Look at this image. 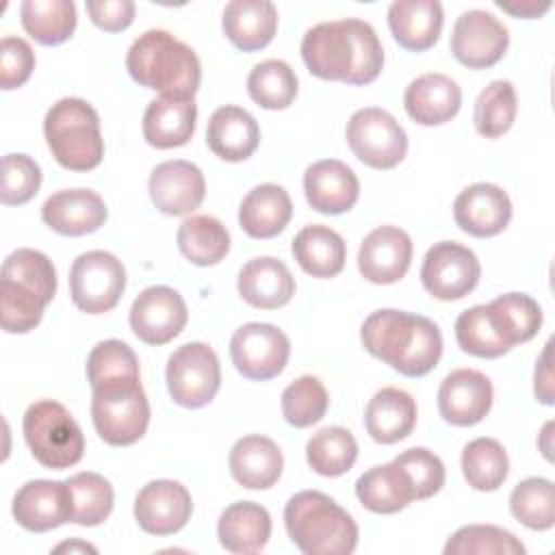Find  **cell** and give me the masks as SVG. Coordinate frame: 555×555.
I'll return each instance as SVG.
<instances>
[{"instance_id": "7dc6e473", "label": "cell", "mask_w": 555, "mask_h": 555, "mask_svg": "<svg viewBox=\"0 0 555 555\" xmlns=\"http://www.w3.org/2000/svg\"><path fill=\"white\" fill-rule=\"evenodd\" d=\"M330 405L323 382L314 375H301L282 392V414L293 427H310L319 423Z\"/></svg>"}, {"instance_id": "d6a6232c", "label": "cell", "mask_w": 555, "mask_h": 555, "mask_svg": "<svg viewBox=\"0 0 555 555\" xmlns=\"http://www.w3.org/2000/svg\"><path fill=\"white\" fill-rule=\"evenodd\" d=\"M293 256L308 275L334 278L345 269L347 247L336 230L312 223L295 234Z\"/></svg>"}, {"instance_id": "e0dca14e", "label": "cell", "mask_w": 555, "mask_h": 555, "mask_svg": "<svg viewBox=\"0 0 555 555\" xmlns=\"http://www.w3.org/2000/svg\"><path fill=\"white\" fill-rule=\"evenodd\" d=\"M492 384L475 369L451 371L438 388L440 416L455 427H470L486 418L492 408Z\"/></svg>"}, {"instance_id": "ac0fdd59", "label": "cell", "mask_w": 555, "mask_h": 555, "mask_svg": "<svg viewBox=\"0 0 555 555\" xmlns=\"http://www.w3.org/2000/svg\"><path fill=\"white\" fill-rule=\"evenodd\" d=\"M453 219L462 232L486 238L503 232L512 219L509 195L492 182H475L453 202Z\"/></svg>"}, {"instance_id": "f1b7e54d", "label": "cell", "mask_w": 555, "mask_h": 555, "mask_svg": "<svg viewBox=\"0 0 555 555\" xmlns=\"http://www.w3.org/2000/svg\"><path fill=\"white\" fill-rule=\"evenodd\" d=\"M221 24L234 48L254 52L275 37L278 9L269 0H232L223 9Z\"/></svg>"}, {"instance_id": "52a82bcc", "label": "cell", "mask_w": 555, "mask_h": 555, "mask_svg": "<svg viewBox=\"0 0 555 555\" xmlns=\"http://www.w3.org/2000/svg\"><path fill=\"white\" fill-rule=\"evenodd\" d=\"M91 390V418L100 438L111 447L134 444L150 423V403L141 379L113 382Z\"/></svg>"}, {"instance_id": "d590c367", "label": "cell", "mask_w": 555, "mask_h": 555, "mask_svg": "<svg viewBox=\"0 0 555 555\" xmlns=\"http://www.w3.org/2000/svg\"><path fill=\"white\" fill-rule=\"evenodd\" d=\"M486 308L494 330L509 347L531 340L542 327V308L525 293L499 295Z\"/></svg>"}, {"instance_id": "7c38bea8", "label": "cell", "mask_w": 555, "mask_h": 555, "mask_svg": "<svg viewBox=\"0 0 555 555\" xmlns=\"http://www.w3.org/2000/svg\"><path fill=\"white\" fill-rule=\"evenodd\" d=\"M481 264L475 251L455 241H440L431 245L421 267V282L425 291L442 301L468 295L477 286Z\"/></svg>"}, {"instance_id": "b9f144b4", "label": "cell", "mask_w": 555, "mask_h": 555, "mask_svg": "<svg viewBox=\"0 0 555 555\" xmlns=\"http://www.w3.org/2000/svg\"><path fill=\"white\" fill-rule=\"evenodd\" d=\"M516 89L509 80H492L475 100V130L486 139L505 134L516 119Z\"/></svg>"}, {"instance_id": "c3c4849f", "label": "cell", "mask_w": 555, "mask_h": 555, "mask_svg": "<svg viewBox=\"0 0 555 555\" xmlns=\"http://www.w3.org/2000/svg\"><path fill=\"white\" fill-rule=\"evenodd\" d=\"M455 340L462 351L488 360L501 358L512 349L494 330L486 306H473L455 319Z\"/></svg>"}, {"instance_id": "f6af8a7d", "label": "cell", "mask_w": 555, "mask_h": 555, "mask_svg": "<svg viewBox=\"0 0 555 555\" xmlns=\"http://www.w3.org/2000/svg\"><path fill=\"white\" fill-rule=\"evenodd\" d=\"M48 301L33 288L0 280V323L7 334H26L35 330L43 317Z\"/></svg>"}, {"instance_id": "2e32d148", "label": "cell", "mask_w": 555, "mask_h": 555, "mask_svg": "<svg viewBox=\"0 0 555 555\" xmlns=\"http://www.w3.org/2000/svg\"><path fill=\"white\" fill-rule=\"evenodd\" d=\"M154 206L169 217H184L202 206L206 195L204 173L189 160H165L156 165L147 182Z\"/></svg>"}, {"instance_id": "9f6ffc18", "label": "cell", "mask_w": 555, "mask_h": 555, "mask_svg": "<svg viewBox=\"0 0 555 555\" xmlns=\"http://www.w3.org/2000/svg\"><path fill=\"white\" fill-rule=\"evenodd\" d=\"M496 7L507 11L514 17L533 20V17H540L542 13H546L551 9V0H544V2H538V0H516V2L496 0Z\"/></svg>"}, {"instance_id": "680465c9", "label": "cell", "mask_w": 555, "mask_h": 555, "mask_svg": "<svg viewBox=\"0 0 555 555\" xmlns=\"http://www.w3.org/2000/svg\"><path fill=\"white\" fill-rule=\"evenodd\" d=\"M551 429H553V423H546L544 429H542V444H540V447H542V453H544L546 460H551V442H548Z\"/></svg>"}, {"instance_id": "4dcf8cb0", "label": "cell", "mask_w": 555, "mask_h": 555, "mask_svg": "<svg viewBox=\"0 0 555 555\" xmlns=\"http://www.w3.org/2000/svg\"><path fill=\"white\" fill-rule=\"evenodd\" d=\"M217 535L221 546L230 553H258L271 538V516L260 503L236 501L221 512Z\"/></svg>"}, {"instance_id": "9a60e30c", "label": "cell", "mask_w": 555, "mask_h": 555, "mask_svg": "<svg viewBox=\"0 0 555 555\" xmlns=\"http://www.w3.org/2000/svg\"><path fill=\"white\" fill-rule=\"evenodd\" d=\"M191 514V494L173 479H154L145 483L134 499V518L150 535H171L180 531Z\"/></svg>"}, {"instance_id": "f546056e", "label": "cell", "mask_w": 555, "mask_h": 555, "mask_svg": "<svg viewBox=\"0 0 555 555\" xmlns=\"http://www.w3.org/2000/svg\"><path fill=\"white\" fill-rule=\"evenodd\" d=\"M364 425L375 442L395 444L412 434L416 425V401L401 388H382L364 410Z\"/></svg>"}, {"instance_id": "44dd1931", "label": "cell", "mask_w": 555, "mask_h": 555, "mask_svg": "<svg viewBox=\"0 0 555 555\" xmlns=\"http://www.w3.org/2000/svg\"><path fill=\"white\" fill-rule=\"evenodd\" d=\"M304 193L317 212L343 215L358 202L360 182L349 165L336 158H325L306 169Z\"/></svg>"}, {"instance_id": "60d3db41", "label": "cell", "mask_w": 555, "mask_h": 555, "mask_svg": "<svg viewBox=\"0 0 555 555\" xmlns=\"http://www.w3.org/2000/svg\"><path fill=\"white\" fill-rule=\"evenodd\" d=\"M249 98L269 111L288 108L297 95V76L286 61L267 59L247 76Z\"/></svg>"}, {"instance_id": "11a10c76", "label": "cell", "mask_w": 555, "mask_h": 555, "mask_svg": "<svg viewBox=\"0 0 555 555\" xmlns=\"http://www.w3.org/2000/svg\"><path fill=\"white\" fill-rule=\"evenodd\" d=\"M551 347L553 340L544 345V351L540 353L535 362V375H533V392L535 399L544 405H553V366H551Z\"/></svg>"}, {"instance_id": "8fae6325", "label": "cell", "mask_w": 555, "mask_h": 555, "mask_svg": "<svg viewBox=\"0 0 555 555\" xmlns=\"http://www.w3.org/2000/svg\"><path fill=\"white\" fill-rule=\"evenodd\" d=\"M291 356L288 336L271 323H245L230 338L234 369L256 382L278 377Z\"/></svg>"}, {"instance_id": "e575fe53", "label": "cell", "mask_w": 555, "mask_h": 555, "mask_svg": "<svg viewBox=\"0 0 555 555\" xmlns=\"http://www.w3.org/2000/svg\"><path fill=\"white\" fill-rule=\"evenodd\" d=\"M176 241L180 254L197 267L221 262L230 249V234L212 215L186 217L178 228Z\"/></svg>"}, {"instance_id": "83f0119b", "label": "cell", "mask_w": 555, "mask_h": 555, "mask_svg": "<svg viewBox=\"0 0 555 555\" xmlns=\"http://www.w3.org/2000/svg\"><path fill=\"white\" fill-rule=\"evenodd\" d=\"M444 13L438 0H395L388 7V26L395 41L412 52L429 50L442 30Z\"/></svg>"}, {"instance_id": "603a6c76", "label": "cell", "mask_w": 555, "mask_h": 555, "mask_svg": "<svg viewBox=\"0 0 555 555\" xmlns=\"http://www.w3.org/2000/svg\"><path fill=\"white\" fill-rule=\"evenodd\" d=\"M405 113L421 126H440L453 119L462 106L460 85L438 72L414 78L403 95Z\"/></svg>"}, {"instance_id": "1f68e13d", "label": "cell", "mask_w": 555, "mask_h": 555, "mask_svg": "<svg viewBox=\"0 0 555 555\" xmlns=\"http://www.w3.org/2000/svg\"><path fill=\"white\" fill-rule=\"evenodd\" d=\"M293 217L291 195L273 182L254 186L238 206V223L251 238L278 236Z\"/></svg>"}, {"instance_id": "ba28073f", "label": "cell", "mask_w": 555, "mask_h": 555, "mask_svg": "<svg viewBox=\"0 0 555 555\" xmlns=\"http://www.w3.org/2000/svg\"><path fill=\"white\" fill-rule=\"evenodd\" d=\"M347 143L358 160L371 169H392L408 152V134L384 108L366 106L347 121Z\"/></svg>"}, {"instance_id": "9c48e42d", "label": "cell", "mask_w": 555, "mask_h": 555, "mask_svg": "<svg viewBox=\"0 0 555 555\" xmlns=\"http://www.w3.org/2000/svg\"><path fill=\"white\" fill-rule=\"evenodd\" d=\"M167 390L171 399L189 410L208 405L221 386L217 353L206 343H186L167 360Z\"/></svg>"}, {"instance_id": "4316f807", "label": "cell", "mask_w": 555, "mask_h": 555, "mask_svg": "<svg viewBox=\"0 0 555 555\" xmlns=\"http://www.w3.org/2000/svg\"><path fill=\"white\" fill-rule=\"evenodd\" d=\"M230 473L232 477L249 490L271 488L284 468V457L280 447L267 436H243L230 449Z\"/></svg>"}, {"instance_id": "681fc988", "label": "cell", "mask_w": 555, "mask_h": 555, "mask_svg": "<svg viewBox=\"0 0 555 555\" xmlns=\"http://www.w3.org/2000/svg\"><path fill=\"white\" fill-rule=\"evenodd\" d=\"M2 278L33 288L48 304L56 295V271L52 260L46 254L30 247H20L4 258Z\"/></svg>"}, {"instance_id": "836d02e7", "label": "cell", "mask_w": 555, "mask_h": 555, "mask_svg": "<svg viewBox=\"0 0 555 555\" xmlns=\"http://www.w3.org/2000/svg\"><path fill=\"white\" fill-rule=\"evenodd\" d=\"M356 496L369 512L395 514L414 501V490L405 473L395 462H388L358 477Z\"/></svg>"}, {"instance_id": "d4e9b609", "label": "cell", "mask_w": 555, "mask_h": 555, "mask_svg": "<svg viewBox=\"0 0 555 555\" xmlns=\"http://www.w3.org/2000/svg\"><path fill=\"white\" fill-rule=\"evenodd\" d=\"M238 295L254 308L275 310L286 306L295 295V278L288 267L271 256L251 258L238 271Z\"/></svg>"}, {"instance_id": "5b68a950", "label": "cell", "mask_w": 555, "mask_h": 555, "mask_svg": "<svg viewBox=\"0 0 555 555\" xmlns=\"http://www.w3.org/2000/svg\"><path fill=\"white\" fill-rule=\"evenodd\" d=\"M46 143L54 160L72 171H91L102 163L104 139L95 108L82 98H63L43 119Z\"/></svg>"}, {"instance_id": "816d5d0a", "label": "cell", "mask_w": 555, "mask_h": 555, "mask_svg": "<svg viewBox=\"0 0 555 555\" xmlns=\"http://www.w3.org/2000/svg\"><path fill=\"white\" fill-rule=\"evenodd\" d=\"M41 186V169L28 154H7L2 158V191L4 206H22L30 202Z\"/></svg>"}, {"instance_id": "74e56055", "label": "cell", "mask_w": 555, "mask_h": 555, "mask_svg": "<svg viewBox=\"0 0 555 555\" xmlns=\"http://www.w3.org/2000/svg\"><path fill=\"white\" fill-rule=\"evenodd\" d=\"M69 492L72 522L82 527L102 525L113 512V486L100 473L82 470L65 479Z\"/></svg>"}, {"instance_id": "5bb4252c", "label": "cell", "mask_w": 555, "mask_h": 555, "mask_svg": "<svg viewBox=\"0 0 555 555\" xmlns=\"http://www.w3.org/2000/svg\"><path fill=\"white\" fill-rule=\"evenodd\" d=\"M189 310L182 295L169 286H147L130 306V327L145 345H165L186 325Z\"/></svg>"}, {"instance_id": "3957f363", "label": "cell", "mask_w": 555, "mask_h": 555, "mask_svg": "<svg viewBox=\"0 0 555 555\" xmlns=\"http://www.w3.org/2000/svg\"><path fill=\"white\" fill-rule=\"evenodd\" d=\"M126 69L137 85L160 95L193 98L202 80L195 50L160 28L145 30L132 41L126 54Z\"/></svg>"}, {"instance_id": "cb8c5ba5", "label": "cell", "mask_w": 555, "mask_h": 555, "mask_svg": "<svg viewBox=\"0 0 555 555\" xmlns=\"http://www.w3.org/2000/svg\"><path fill=\"white\" fill-rule=\"evenodd\" d=\"M197 104L193 98L160 95L143 113V137L156 150H171L189 143L195 132Z\"/></svg>"}, {"instance_id": "484cf974", "label": "cell", "mask_w": 555, "mask_h": 555, "mask_svg": "<svg viewBox=\"0 0 555 555\" xmlns=\"http://www.w3.org/2000/svg\"><path fill=\"white\" fill-rule=\"evenodd\" d=\"M206 143L221 160L241 163L256 152L260 143V128L254 115L245 108L219 106L208 119Z\"/></svg>"}, {"instance_id": "d6986e66", "label": "cell", "mask_w": 555, "mask_h": 555, "mask_svg": "<svg viewBox=\"0 0 555 555\" xmlns=\"http://www.w3.org/2000/svg\"><path fill=\"white\" fill-rule=\"evenodd\" d=\"M412 260V238L395 225H379L371 230L358 251V269L364 280L373 284L399 282Z\"/></svg>"}, {"instance_id": "277c9868", "label": "cell", "mask_w": 555, "mask_h": 555, "mask_svg": "<svg viewBox=\"0 0 555 555\" xmlns=\"http://www.w3.org/2000/svg\"><path fill=\"white\" fill-rule=\"evenodd\" d=\"M293 544L306 555H349L358 544V525L332 496L319 490L293 494L284 507Z\"/></svg>"}, {"instance_id": "ee69618b", "label": "cell", "mask_w": 555, "mask_h": 555, "mask_svg": "<svg viewBox=\"0 0 555 555\" xmlns=\"http://www.w3.org/2000/svg\"><path fill=\"white\" fill-rule=\"evenodd\" d=\"M525 544L496 525L460 527L444 544V555H525Z\"/></svg>"}, {"instance_id": "6f0895ef", "label": "cell", "mask_w": 555, "mask_h": 555, "mask_svg": "<svg viewBox=\"0 0 555 555\" xmlns=\"http://www.w3.org/2000/svg\"><path fill=\"white\" fill-rule=\"evenodd\" d=\"M63 551H69V553H74V551H82V553H95V548H93L91 544H87V542H80V540H74V542H63V544H59V546L54 548V553H63Z\"/></svg>"}, {"instance_id": "bcb514c9", "label": "cell", "mask_w": 555, "mask_h": 555, "mask_svg": "<svg viewBox=\"0 0 555 555\" xmlns=\"http://www.w3.org/2000/svg\"><path fill=\"white\" fill-rule=\"evenodd\" d=\"M87 377L91 388L113 384V382L141 379L139 360L124 340L108 338L98 343L91 349L87 358Z\"/></svg>"}, {"instance_id": "db71d44e", "label": "cell", "mask_w": 555, "mask_h": 555, "mask_svg": "<svg viewBox=\"0 0 555 555\" xmlns=\"http://www.w3.org/2000/svg\"><path fill=\"white\" fill-rule=\"evenodd\" d=\"M87 11L91 22L106 33L126 30L134 20L132 0H87Z\"/></svg>"}, {"instance_id": "7402d4cb", "label": "cell", "mask_w": 555, "mask_h": 555, "mask_svg": "<svg viewBox=\"0 0 555 555\" xmlns=\"http://www.w3.org/2000/svg\"><path fill=\"white\" fill-rule=\"evenodd\" d=\"M108 217L104 199L91 189H65L41 206L43 223L63 236H85L104 225Z\"/></svg>"}, {"instance_id": "8d00e7d4", "label": "cell", "mask_w": 555, "mask_h": 555, "mask_svg": "<svg viewBox=\"0 0 555 555\" xmlns=\"http://www.w3.org/2000/svg\"><path fill=\"white\" fill-rule=\"evenodd\" d=\"M20 20L37 43L59 46L76 28V4L72 0H24L20 4Z\"/></svg>"}, {"instance_id": "ab89813d", "label": "cell", "mask_w": 555, "mask_h": 555, "mask_svg": "<svg viewBox=\"0 0 555 555\" xmlns=\"http://www.w3.org/2000/svg\"><path fill=\"white\" fill-rule=\"evenodd\" d=\"M462 473L470 488L494 492L509 473V460L503 444L494 438H475L462 451Z\"/></svg>"}, {"instance_id": "4fadbf2b", "label": "cell", "mask_w": 555, "mask_h": 555, "mask_svg": "<svg viewBox=\"0 0 555 555\" xmlns=\"http://www.w3.org/2000/svg\"><path fill=\"white\" fill-rule=\"evenodd\" d=\"M509 46V33L501 20L483 9L464 11L451 33L453 56L470 67L486 69L496 65Z\"/></svg>"}, {"instance_id": "6da1fadb", "label": "cell", "mask_w": 555, "mask_h": 555, "mask_svg": "<svg viewBox=\"0 0 555 555\" xmlns=\"http://www.w3.org/2000/svg\"><path fill=\"white\" fill-rule=\"evenodd\" d=\"M301 59L317 78L369 85L384 67V48L369 22L345 17L306 30Z\"/></svg>"}, {"instance_id": "f35d334b", "label": "cell", "mask_w": 555, "mask_h": 555, "mask_svg": "<svg viewBox=\"0 0 555 555\" xmlns=\"http://www.w3.org/2000/svg\"><path fill=\"white\" fill-rule=\"evenodd\" d=\"M358 457V442L345 427H323L306 442V460L310 468L323 477L345 475Z\"/></svg>"}, {"instance_id": "30bf717a", "label": "cell", "mask_w": 555, "mask_h": 555, "mask_svg": "<svg viewBox=\"0 0 555 555\" xmlns=\"http://www.w3.org/2000/svg\"><path fill=\"white\" fill-rule=\"evenodd\" d=\"M126 288L121 260L104 249L80 254L69 269V295L78 310L102 314L117 306Z\"/></svg>"}, {"instance_id": "f907efd6", "label": "cell", "mask_w": 555, "mask_h": 555, "mask_svg": "<svg viewBox=\"0 0 555 555\" xmlns=\"http://www.w3.org/2000/svg\"><path fill=\"white\" fill-rule=\"evenodd\" d=\"M392 462L405 473L416 501L434 496L444 486V464L425 447H412L399 453Z\"/></svg>"}, {"instance_id": "8992f818", "label": "cell", "mask_w": 555, "mask_h": 555, "mask_svg": "<svg viewBox=\"0 0 555 555\" xmlns=\"http://www.w3.org/2000/svg\"><path fill=\"white\" fill-rule=\"evenodd\" d=\"M22 429L33 457L41 466L63 470L82 460V429L63 403L52 399L30 403L24 412Z\"/></svg>"}, {"instance_id": "f5cc1de1", "label": "cell", "mask_w": 555, "mask_h": 555, "mask_svg": "<svg viewBox=\"0 0 555 555\" xmlns=\"http://www.w3.org/2000/svg\"><path fill=\"white\" fill-rule=\"evenodd\" d=\"M35 69V52L22 37H2L0 43V87L4 91L22 87Z\"/></svg>"}, {"instance_id": "7a4b0ae2", "label": "cell", "mask_w": 555, "mask_h": 555, "mask_svg": "<svg viewBox=\"0 0 555 555\" xmlns=\"http://www.w3.org/2000/svg\"><path fill=\"white\" fill-rule=\"evenodd\" d=\"M364 349L405 377L427 375L442 356L438 325L405 310L384 308L369 314L360 332Z\"/></svg>"}, {"instance_id": "ffe728a7", "label": "cell", "mask_w": 555, "mask_h": 555, "mask_svg": "<svg viewBox=\"0 0 555 555\" xmlns=\"http://www.w3.org/2000/svg\"><path fill=\"white\" fill-rule=\"evenodd\" d=\"M11 512L20 527L35 533H43L72 522L67 483L50 479L26 481L15 492Z\"/></svg>"}, {"instance_id": "7bdbcfd3", "label": "cell", "mask_w": 555, "mask_h": 555, "mask_svg": "<svg viewBox=\"0 0 555 555\" xmlns=\"http://www.w3.org/2000/svg\"><path fill=\"white\" fill-rule=\"evenodd\" d=\"M512 516L529 529L544 531L555 525V488L551 479L527 477L509 494Z\"/></svg>"}]
</instances>
